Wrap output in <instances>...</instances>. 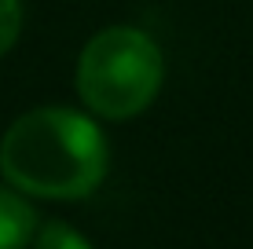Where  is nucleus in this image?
<instances>
[{
    "label": "nucleus",
    "mask_w": 253,
    "mask_h": 249,
    "mask_svg": "<svg viewBox=\"0 0 253 249\" xmlns=\"http://www.w3.org/2000/svg\"><path fill=\"white\" fill-rule=\"evenodd\" d=\"M107 173V136L92 114L74 107H33L15 117L0 140V176L26 198H88Z\"/></svg>",
    "instance_id": "obj_1"
},
{
    "label": "nucleus",
    "mask_w": 253,
    "mask_h": 249,
    "mask_svg": "<svg viewBox=\"0 0 253 249\" xmlns=\"http://www.w3.org/2000/svg\"><path fill=\"white\" fill-rule=\"evenodd\" d=\"M165 84V55L139 26H107L77 55L74 88L103 121L139 117Z\"/></svg>",
    "instance_id": "obj_2"
},
{
    "label": "nucleus",
    "mask_w": 253,
    "mask_h": 249,
    "mask_svg": "<svg viewBox=\"0 0 253 249\" xmlns=\"http://www.w3.org/2000/svg\"><path fill=\"white\" fill-rule=\"evenodd\" d=\"M37 209L22 191L0 183V249H26L37 235Z\"/></svg>",
    "instance_id": "obj_3"
},
{
    "label": "nucleus",
    "mask_w": 253,
    "mask_h": 249,
    "mask_svg": "<svg viewBox=\"0 0 253 249\" xmlns=\"http://www.w3.org/2000/svg\"><path fill=\"white\" fill-rule=\"evenodd\" d=\"M30 246L33 249H95L88 238L77 227H70L66 220H48V224H41Z\"/></svg>",
    "instance_id": "obj_4"
},
{
    "label": "nucleus",
    "mask_w": 253,
    "mask_h": 249,
    "mask_svg": "<svg viewBox=\"0 0 253 249\" xmlns=\"http://www.w3.org/2000/svg\"><path fill=\"white\" fill-rule=\"evenodd\" d=\"M22 37V0H0V59Z\"/></svg>",
    "instance_id": "obj_5"
}]
</instances>
